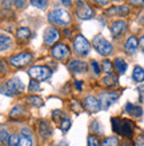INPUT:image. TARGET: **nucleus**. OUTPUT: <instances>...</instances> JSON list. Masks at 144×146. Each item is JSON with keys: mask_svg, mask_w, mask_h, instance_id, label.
<instances>
[{"mask_svg": "<svg viewBox=\"0 0 144 146\" xmlns=\"http://www.w3.org/2000/svg\"><path fill=\"white\" fill-rule=\"evenodd\" d=\"M115 1H120V0H115Z\"/></svg>", "mask_w": 144, "mask_h": 146, "instance_id": "nucleus-43", "label": "nucleus"}, {"mask_svg": "<svg viewBox=\"0 0 144 146\" xmlns=\"http://www.w3.org/2000/svg\"><path fill=\"white\" fill-rule=\"evenodd\" d=\"M29 1H31V4L33 7L40 8V9H44L48 4V0H29Z\"/></svg>", "mask_w": 144, "mask_h": 146, "instance_id": "nucleus-26", "label": "nucleus"}, {"mask_svg": "<svg viewBox=\"0 0 144 146\" xmlns=\"http://www.w3.org/2000/svg\"><path fill=\"white\" fill-rule=\"evenodd\" d=\"M125 28H127V24L124 21H121V20L113 21L112 25H111V33H112V36H119L125 31Z\"/></svg>", "mask_w": 144, "mask_h": 146, "instance_id": "nucleus-14", "label": "nucleus"}, {"mask_svg": "<svg viewBox=\"0 0 144 146\" xmlns=\"http://www.w3.org/2000/svg\"><path fill=\"white\" fill-rule=\"evenodd\" d=\"M132 4H136V5H144V0H129Z\"/></svg>", "mask_w": 144, "mask_h": 146, "instance_id": "nucleus-38", "label": "nucleus"}, {"mask_svg": "<svg viewBox=\"0 0 144 146\" xmlns=\"http://www.w3.org/2000/svg\"><path fill=\"white\" fill-rule=\"evenodd\" d=\"M60 1H62V3L64 4L66 7H68V5H71V0H60Z\"/></svg>", "mask_w": 144, "mask_h": 146, "instance_id": "nucleus-40", "label": "nucleus"}, {"mask_svg": "<svg viewBox=\"0 0 144 146\" xmlns=\"http://www.w3.org/2000/svg\"><path fill=\"white\" fill-rule=\"evenodd\" d=\"M99 98H100V105L103 109H108L111 105L115 102V101L119 98V93L116 92H105V93H101L100 96H99Z\"/></svg>", "mask_w": 144, "mask_h": 146, "instance_id": "nucleus-9", "label": "nucleus"}, {"mask_svg": "<svg viewBox=\"0 0 144 146\" xmlns=\"http://www.w3.org/2000/svg\"><path fill=\"white\" fill-rule=\"evenodd\" d=\"M24 92V84L19 78H12L3 86V93L7 96H15V94H20Z\"/></svg>", "mask_w": 144, "mask_h": 146, "instance_id": "nucleus-3", "label": "nucleus"}, {"mask_svg": "<svg viewBox=\"0 0 144 146\" xmlns=\"http://www.w3.org/2000/svg\"><path fill=\"white\" fill-rule=\"evenodd\" d=\"M88 146H99V145H101L100 143V141H99V138H97L96 135H88Z\"/></svg>", "mask_w": 144, "mask_h": 146, "instance_id": "nucleus-30", "label": "nucleus"}, {"mask_svg": "<svg viewBox=\"0 0 144 146\" xmlns=\"http://www.w3.org/2000/svg\"><path fill=\"white\" fill-rule=\"evenodd\" d=\"M68 68H70V70H72V72H86L87 70V64L84 61H82V60H72V61L68 64Z\"/></svg>", "mask_w": 144, "mask_h": 146, "instance_id": "nucleus-13", "label": "nucleus"}, {"mask_svg": "<svg viewBox=\"0 0 144 146\" xmlns=\"http://www.w3.org/2000/svg\"><path fill=\"white\" fill-rule=\"evenodd\" d=\"M112 129L115 133L125 137H131L133 134V126L132 122L128 119H123V118H112Z\"/></svg>", "mask_w": 144, "mask_h": 146, "instance_id": "nucleus-1", "label": "nucleus"}, {"mask_svg": "<svg viewBox=\"0 0 144 146\" xmlns=\"http://www.w3.org/2000/svg\"><path fill=\"white\" fill-rule=\"evenodd\" d=\"M9 135H8V131L5 130V129H1V143H4V145H8L9 143Z\"/></svg>", "mask_w": 144, "mask_h": 146, "instance_id": "nucleus-34", "label": "nucleus"}, {"mask_svg": "<svg viewBox=\"0 0 144 146\" xmlns=\"http://www.w3.org/2000/svg\"><path fill=\"white\" fill-rule=\"evenodd\" d=\"M75 85H76V88H78V89H82L83 88V84L80 82V81H75Z\"/></svg>", "mask_w": 144, "mask_h": 146, "instance_id": "nucleus-41", "label": "nucleus"}, {"mask_svg": "<svg viewBox=\"0 0 144 146\" xmlns=\"http://www.w3.org/2000/svg\"><path fill=\"white\" fill-rule=\"evenodd\" d=\"M48 20L56 25H68L71 23V16L64 9H55L48 13Z\"/></svg>", "mask_w": 144, "mask_h": 146, "instance_id": "nucleus-2", "label": "nucleus"}, {"mask_svg": "<svg viewBox=\"0 0 144 146\" xmlns=\"http://www.w3.org/2000/svg\"><path fill=\"white\" fill-rule=\"evenodd\" d=\"M100 146H119V139L116 137H108L103 141Z\"/></svg>", "mask_w": 144, "mask_h": 146, "instance_id": "nucleus-24", "label": "nucleus"}, {"mask_svg": "<svg viewBox=\"0 0 144 146\" xmlns=\"http://www.w3.org/2000/svg\"><path fill=\"white\" fill-rule=\"evenodd\" d=\"M108 13H120V15H127L129 12L128 7L127 5H120V7H116V8H112V9H109L107 11Z\"/></svg>", "mask_w": 144, "mask_h": 146, "instance_id": "nucleus-23", "label": "nucleus"}, {"mask_svg": "<svg viewBox=\"0 0 144 146\" xmlns=\"http://www.w3.org/2000/svg\"><path fill=\"white\" fill-rule=\"evenodd\" d=\"M12 44V38L9 37L8 35H1V37H0V48H1V50H5L8 49L9 46H11Z\"/></svg>", "mask_w": 144, "mask_h": 146, "instance_id": "nucleus-20", "label": "nucleus"}, {"mask_svg": "<svg viewBox=\"0 0 144 146\" xmlns=\"http://www.w3.org/2000/svg\"><path fill=\"white\" fill-rule=\"evenodd\" d=\"M103 84L105 86H115L117 84V77L115 74H108L107 77L103 78Z\"/></svg>", "mask_w": 144, "mask_h": 146, "instance_id": "nucleus-21", "label": "nucleus"}, {"mask_svg": "<svg viewBox=\"0 0 144 146\" xmlns=\"http://www.w3.org/2000/svg\"><path fill=\"white\" fill-rule=\"evenodd\" d=\"M28 74L36 81H44L50 78L51 76V70L48 69L47 66H32L28 69Z\"/></svg>", "mask_w": 144, "mask_h": 146, "instance_id": "nucleus-5", "label": "nucleus"}, {"mask_svg": "<svg viewBox=\"0 0 144 146\" xmlns=\"http://www.w3.org/2000/svg\"><path fill=\"white\" fill-rule=\"evenodd\" d=\"M23 108H21V106H15V108L12 109L11 110V113H9V115H11L12 118H15V117H19L20 114H21V113H23Z\"/></svg>", "mask_w": 144, "mask_h": 146, "instance_id": "nucleus-33", "label": "nucleus"}, {"mask_svg": "<svg viewBox=\"0 0 144 146\" xmlns=\"http://www.w3.org/2000/svg\"><path fill=\"white\" fill-rule=\"evenodd\" d=\"M95 1H96L97 4H100V5H107L109 0H95Z\"/></svg>", "mask_w": 144, "mask_h": 146, "instance_id": "nucleus-39", "label": "nucleus"}, {"mask_svg": "<svg viewBox=\"0 0 144 146\" xmlns=\"http://www.w3.org/2000/svg\"><path fill=\"white\" fill-rule=\"evenodd\" d=\"M84 105H86V108L90 111H92V113H96V111L100 110V108H101L100 101L94 96H87L86 100H84Z\"/></svg>", "mask_w": 144, "mask_h": 146, "instance_id": "nucleus-12", "label": "nucleus"}, {"mask_svg": "<svg viewBox=\"0 0 144 146\" xmlns=\"http://www.w3.org/2000/svg\"><path fill=\"white\" fill-rule=\"evenodd\" d=\"M74 48H75V52L78 54H87L88 52H90V42H88V40H87L84 36L79 35L78 37L74 40Z\"/></svg>", "mask_w": 144, "mask_h": 146, "instance_id": "nucleus-8", "label": "nucleus"}, {"mask_svg": "<svg viewBox=\"0 0 144 146\" xmlns=\"http://www.w3.org/2000/svg\"><path fill=\"white\" fill-rule=\"evenodd\" d=\"M44 42L47 44V45H52V44H55V42L58 41L59 38V31L56 29V28H47L46 31H44Z\"/></svg>", "mask_w": 144, "mask_h": 146, "instance_id": "nucleus-11", "label": "nucleus"}, {"mask_svg": "<svg viewBox=\"0 0 144 146\" xmlns=\"http://www.w3.org/2000/svg\"><path fill=\"white\" fill-rule=\"evenodd\" d=\"M72 110L76 111V113H79V111H82V106L79 105L78 101H72Z\"/></svg>", "mask_w": 144, "mask_h": 146, "instance_id": "nucleus-35", "label": "nucleus"}, {"mask_svg": "<svg viewBox=\"0 0 144 146\" xmlns=\"http://www.w3.org/2000/svg\"><path fill=\"white\" fill-rule=\"evenodd\" d=\"M92 45H94L95 49L100 54H103V56H108L113 49L112 44H111L108 40H105L103 36H96V37L92 40Z\"/></svg>", "mask_w": 144, "mask_h": 146, "instance_id": "nucleus-4", "label": "nucleus"}, {"mask_svg": "<svg viewBox=\"0 0 144 146\" xmlns=\"http://www.w3.org/2000/svg\"><path fill=\"white\" fill-rule=\"evenodd\" d=\"M28 90H29V92H39V90H40L39 82H38L36 80L31 81V82H29V86H28Z\"/></svg>", "mask_w": 144, "mask_h": 146, "instance_id": "nucleus-32", "label": "nucleus"}, {"mask_svg": "<svg viewBox=\"0 0 144 146\" xmlns=\"http://www.w3.org/2000/svg\"><path fill=\"white\" fill-rule=\"evenodd\" d=\"M91 65H92V69H94L95 74H100V68H99V65H97L96 61H92L91 62Z\"/></svg>", "mask_w": 144, "mask_h": 146, "instance_id": "nucleus-36", "label": "nucleus"}, {"mask_svg": "<svg viewBox=\"0 0 144 146\" xmlns=\"http://www.w3.org/2000/svg\"><path fill=\"white\" fill-rule=\"evenodd\" d=\"M70 127H71V119L68 118V117H64L63 121L60 122V129H62L63 131H67Z\"/></svg>", "mask_w": 144, "mask_h": 146, "instance_id": "nucleus-29", "label": "nucleus"}, {"mask_svg": "<svg viewBox=\"0 0 144 146\" xmlns=\"http://www.w3.org/2000/svg\"><path fill=\"white\" fill-rule=\"evenodd\" d=\"M132 77L136 82H141L144 81V69L141 66H135L132 72Z\"/></svg>", "mask_w": 144, "mask_h": 146, "instance_id": "nucleus-18", "label": "nucleus"}, {"mask_svg": "<svg viewBox=\"0 0 144 146\" xmlns=\"http://www.w3.org/2000/svg\"><path fill=\"white\" fill-rule=\"evenodd\" d=\"M32 61V54L31 53H17L9 57V62L16 68H23L27 66Z\"/></svg>", "mask_w": 144, "mask_h": 146, "instance_id": "nucleus-6", "label": "nucleus"}, {"mask_svg": "<svg viewBox=\"0 0 144 146\" xmlns=\"http://www.w3.org/2000/svg\"><path fill=\"white\" fill-rule=\"evenodd\" d=\"M17 37L19 38H28L29 37V35H31V32H29V29H28L27 27H21L17 29Z\"/></svg>", "mask_w": 144, "mask_h": 146, "instance_id": "nucleus-25", "label": "nucleus"}, {"mask_svg": "<svg viewBox=\"0 0 144 146\" xmlns=\"http://www.w3.org/2000/svg\"><path fill=\"white\" fill-rule=\"evenodd\" d=\"M25 1H27V0H15V4L17 8H21V7H24Z\"/></svg>", "mask_w": 144, "mask_h": 146, "instance_id": "nucleus-37", "label": "nucleus"}, {"mask_svg": "<svg viewBox=\"0 0 144 146\" xmlns=\"http://www.w3.org/2000/svg\"><path fill=\"white\" fill-rule=\"evenodd\" d=\"M27 102H29L31 105H33V106H43L44 105V102H43V100L40 98V97H38V96H29L27 98Z\"/></svg>", "mask_w": 144, "mask_h": 146, "instance_id": "nucleus-22", "label": "nucleus"}, {"mask_svg": "<svg viewBox=\"0 0 144 146\" xmlns=\"http://www.w3.org/2000/svg\"><path fill=\"white\" fill-rule=\"evenodd\" d=\"M103 70L105 73H108V74H111V72H112V62L109 60H104L103 61Z\"/></svg>", "mask_w": 144, "mask_h": 146, "instance_id": "nucleus-31", "label": "nucleus"}, {"mask_svg": "<svg viewBox=\"0 0 144 146\" xmlns=\"http://www.w3.org/2000/svg\"><path fill=\"white\" fill-rule=\"evenodd\" d=\"M137 45H139V41H137V38L135 37V36H131V37H128V40L125 41V50L127 52H129V53H133L135 50H136Z\"/></svg>", "mask_w": 144, "mask_h": 146, "instance_id": "nucleus-15", "label": "nucleus"}, {"mask_svg": "<svg viewBox=\"0 0 144 146\" xmlns=\"http://www.w3.org/2000/svg\"><path fill=\"white\" fill-rule=\"evenodd\" d=\"M20 146H32L31 137L25 134H20Z\"/></svg>", "mask_w": 144, "mask_h": 146, "instance_id": "nucleus-27", "label": "nucleus"}, {"mask_svg": "<svg viewBox=\"0 0 144 146\" xmlns=\"http://www.w3.org/2000/svg\"><path fill=\"white\" fill-rule=\"evenodd\" d=\"M115 68H116L119 74H124L125 70H127V62L121 58H116L115 60Z\"/></svg>", "mask_w": 144, "mask_h": 146, "instance_id": "nucleus-19", "label": "nucleus"}, {"mask_svg": "<svg viewBox=\"0 0 144 146\" xmlns=\"http://www.w3.org/2000/svg\"><path fill=\"white\" fill-rule=\"evenodd\" d=\"M51 53L54 56L55 58H58V60H64L70 56V49H68V46L66 44H62V42H59V44H55L52 50H51Z\"/></svg>", "mask_w": 144, "mask_h": 146, "instance_id": "nucleus-10", "label": "nucleus"}, {"mask_svg": "<svg viewBox=\"0 0 144 146\" xmlns=\"http://www.w3.org/2000/svg\"><path fill=\"white\" fill-rule=\"evenodd\" d=\"M39 133L42 134L43 138H48V137L52 135V129L50 127V125H48L47 122L42 121V122L39 123Z\"/></svg>", "mask_w": 144, "mask_h": 146, "instance_id": "nucleus-16", "label": "nucleus"}, {"mask_svg": "<svg viewBox=\"0 0 144 146\" xmlns=\"http://www.w3.org/2000/svg\"><path fill=\"white\" fill-rule=\"evenodd\" d=\"M76 15L79 19L88 20L91 17H94V9L84 1H78L76 3Z\"/></svg>", "mask_w": 144, "mask_h": 146, "instance_id": "nucleus-7", "label": "nucleus"}, {"mask_svg": "<svg viewBox=\"0 0 144 146\" xmlns=\"http://www.w3.org/2000/svg\"><path fill=\"white\" fill-rule=\"evenodd\" d=\"M139 44H140V46L143 48V50H144V36L140 38V41H139Z\"/></svg>", "mask_w": 144, "mask_h": 146, "instance_id": "nucleus-42", "label": "nucleus"}, {"mask_svg": "<svg viewBox=\"0 0 144 146\" xmlns=\"http://www.w3.org/2000/svg\"><path fill=\"white\" fill-rule=\"evenodd\" d=\"M125 111H127V113H129V114L135 115V117H140L141 113H143V110H141L140 106H136V105L131 104V102H128V104H127V106H125Z\"/></svg>", "mask_w": 144, "mask_h": 146, "instance_id": "nucleus-17", "label": "nucleus"}, {"mask_svg": "<svg viewBox=\"0 0 144 146\" xmlns=\"http://www.w3.org/2000/svg\"><path fill=\"white\" fill-rule=\"evenodd\" d=\"M8 146H20V134H12Z\"/></svg>", "mask_w": 144, "mask_h": 146, "instance_id": "nucleus-28", "label": "nucleus"}]
</instances>
